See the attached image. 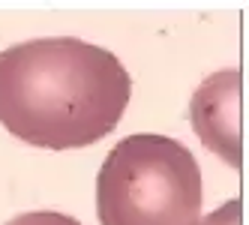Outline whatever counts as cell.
<instances>
[{
  "mask_svg": "<svg viewBox=\"0 0 249 225\" xmlns=\"http://www.w3.org/2000/svg\"><path fill=\"white\" fill-rule=\"evenodd\" d=\"M132 96L123 63L84 39H30L0 51V123L45 150L105 138Z\"/></svg>",
  "mask_w": 249,
  "mask_h": 225,
  "instance_id": "obj_1",
  "label": "cell"
},
{
  "mask_svg": "<svg viewBox=\"0 0 249 225\" xmlns=\"http://www.w3.org/2000/svg\"><path fill=\"white\" fill-rule=\"evenodd\" d=\"M96 213L102 225H192L201 213L192 150L168 135H126L99 168Z\"/></svg>",
  "mask_w": 249,
  "mask_h": 225,
  "instance_id": "obj_2",
  "label": "cell"
},
{
  "mask_svg": "<svg viewBox=\"0 0 249 225\" xmlns=\"http://www.w3.org/2000/svg\"><path fill=\"white\" fill-rule=\"evenodd\" d=\"M240 105H243V78L237 69L213 72L195 90L189 120L201 144L240 168Z\"/></svg>",
  "mask_w": 249,
  "mask_h": 225,
  "instance_id": "obj_3",
  "label": "cell"
},
{
  "mask_svg": "<svg viewBox=\"0 0 249 225\" xmlns=\"http://www.w3.org/2000/svg\"><path fill=\"white\" fill-rule=\"evenodd\" d=\"M6 225H81V222L66 213H57V210H30V213L9 219Z\"/></svg>",
  "mask_w": 249,
  "mask_h": 225,
  "instance_id": "obj_4",
  "label": "cell"
},
{
  "mask_svg": "<svg viewBox=\"0 0 249 225\" xmlns=\"http://www.w3.org/2000/svg\"><path fill=\"white\" fill-rule=\"evenodd\" d=\"M192 225H240V201L237 198L228 201V204L219 207V210L207 213L204 219H195Z\"/></svg>",
  "mask_w": 249,
  "mask_h": 225,
  "instance_id": "obj_5",
  "label": "cell"
}]
</instances>
